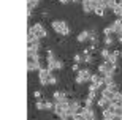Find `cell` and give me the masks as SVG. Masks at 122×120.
Returning <instances> with one entry per match:
<instances>
[{"mask_svg": "<svg viewBox=\"0 0 122 120\" xmlns=\"http://www.w3.org/2000/svg\"><path fill=\"white\" fill-rule=\"evenodd\" d=\"M114 95H116V93H114V92H111V90H108L106 87H103V89H102V96L106 98V100H108L109 103H111V101L114 100Z\"/></svg>", "mask_w": 122, "mask_h": 120, "instance_id": "12", "label": "cell"}, {"mask_svg": "<svg viewBox=\"0 0 122 120\" xmlns=\"http://www.w3.org/2000/svg\"><path fill=\"white\" fill-rule=\"evenodd\" d=\"M63 67H65V65H63V62L57 58V60H56V70H63Z\"/></svg>", "mask_w": 122, "mask_h": 120, "instance_id": "27", "label": "cell"}, {"mask_svg": "<svg viewBox=\"0 0 122 120\" xmlns=\"http://www.w3.org/2000/svg\"><path fill=\"white\" fill-rule=\"evenodd\" d=\"M119 43L122 44V35H119Z\"/></svg>", "mask_w": 122, "mask_h": 120, "instance_id": "35", "label": "cell"}, {"mask_svg": "<svg viewBox=\"0 0 122 120\" xmlns=\"http://www.w3.org/2000/svg\"><path fill=\"white\" fill-rule=\"evenodd\" d=\"M116 68H117V65H113V63H109V62H106V60H105V62L98 67V73H100L102 76H105V74L114 76V73H116Z\"/></svg>", "mask_w": 122, "mask_h": 120, "instance_id": "4", "label": "cell"}, {"mask_svg": "<svg viewBox=\"0 0 122 120\" xmlns=\"http://www.w3.org/2000/svg\"><path fill=\"white\" fill-rule=\"evenodd\" d=\"M103 35H105V36L114 35V32H113V29H111V25H109V27H105V29H103Z\"/></svg>", "mask_w": 122, "mask_h": 120, "instance_id": "23", "label": "cell"}, {"mask_svg": "<svg viewBox=\"0 0 122 120\" xmlns=\"http://www.w3.org/2000/svg\"><path fill=\"white\" fill-rule=\"evenodd\" d=\"M102 79H103V84L106 85V84H111V82H114V76L105 74V76H102Z\"/></svg>", "mask_w": 122, "mask_h": 120, "instance_id": "19", "label": "cell"}, {"mask_svg": "<svg viewBox=\"0 0 122 120\" xmlns=\"http://www.w3.org/2000/svg\"><path fill=\"white\" fill-rule=\"evenodd\" d=\"M71 70H73V71H79V65H78V63H75V65L71 67Z\"/></svg>", "mask_w": 122, "mask_h": 120, "instance_id": "33", "label": "cell"}, {"mask_svg": "<svg viewBox=\"0 0 122 120\" xmlns=\"http://www.w3.org/2000/svg\"><path fill=\"white\" fill-rule=\"evenodd\" d=\"M84 106L92 107V106H94V100H91V98H86V100H84Z\"/></svg>", "mask_w": 122, "mask_h": 120, "instance_id": "28", "label": "cell"}, {"mask_svg": "<svg viewBox=\"0 0 122 120\" xmlns=\"http://www.w3.org/2000/svg\"><path fill=\"white\" fill-rule=\"evenodd\" d=\"M111 29H113L114 35H122V24H121V19H116L113 24H111Z\"/></svg>", "mask_w": 122, "mask_h": 120, "instance_id": "10", "label": "cell"}, {"mask_svg": "<svg viewBox=\"0 0 122 120\" xmlns=\"http://www.w3.org/2000/svg\"><path fill=\"white\" fill-rule=\"evenodd\" d=\"M45 109H46V111H52V109H54V103L46 101V103H45Z\"/></svg>", "mask_w": 122, "mask_h": 120, "instance_id": "26", "label": "cell"}, {"mask_svg": "<svg viewBox=\"0 0 122 120\" xmlns=\"http://www.w3.org/2000/svg\"><path fill=\"white\" fill-rule=\"evenodd\" d=\"M82 62L91 65V63H94V57H92L91 54H84V55H82Z\"/></svg>", "mask_w": 122, "mask_h": 120, "instance_id": "21", "label": "cell"}, {"mask_svg": "<svg viewBox=\"0 0 122 120\" xmlns=\"http://www.w3.org/2000/svg\"><path fill=\"white\" fill-rule=\"evenodd\" d=\"M76 40L79 41V43H84V41L91 40V30H82V32H79V35L76 36Z\"/></svg>", "mask_w": 122, "mask_h": 120, "instance_id": "11", "label": "cell"}, {"mask_svg": "<svg viewBox=\"0 0 122 120\" xmlns=\"http://www.w3.org/2000/svg\"><path fill=\"white\" fill-rule=\"evenodd\" d=\"M60 120H70V119H60Z\"/></svg>", "mask_w": 122, "mask_h": 120, "instance_id": "37", "label": "cell"}, {"mask_svg": "<svg viewBox=\"0 0 122 120\" xmlns=\"http://www.w3.org/2000/svg\"><path fill=\"white\" fill-rule=\"evenodd\" d=\"M105 10H106V8H105V6H103V5H97V6H95V10H94V13L95 14H97V16H105Z\"/></svg>", "mask_w": 122, "mask_h": 120, "instance_id": "16", "label": "cell"}, {"mask_svg": "<svg viewBox=\"0 0 122 120\" xmlns=\"http://www.w3.org/2000/svg\"><path fill=\"white\" fill-rule=\"evenodd\" d=\"M38 3H40V0H27V10H35Z\"/></svg>", "mask_w": 122, "mask_h": 120, "instance_id": "20", "label": "cell"}, {"mask_svg": "<svg viewBox=\"0 0 122 120\" xmlns=\"http://www.w3.org/2000/svg\"><path fill=\"white\" fill-rule=\"evenodd\" d=\"M70 2H71V3H78V2H79V0H70Z\"/></svg>", "mask_w": 122, "mask_h": 120, "instance_id": "36", "label": "cell"}, {"mask_svg": "<svg viewBox=\"0 0 122 120\" xmlns=\"http://www.w3.org/2000/svg\"><path fill=\"white\" fill-rule=\"evenodd\" d=\"M41 70V58L38 54L35 55H27V71L33 73V71H40Z\"/></svg>", "mask_w": 122, "mask_h": 120, "instance_id": "2", "label": "cell"}, {"mask_svg": "<svg viewBox=\"0 0 122 120\" xmlns=\"http://www.w3.org/2000/svg\"><path fill=\"white\" fill-rule=\"evenodd\" d=\"M103 43H105V46H106V48H109V46H113V44H114V38H113V35L105 36V38H103Z\"/></svg>", "mask_w": 122, "mask_h": 120, "instance_id": "17", "label": "cell"}, {"mask_svg": "<svg viewBox=\"0 0 122 120\" xmlns=\"http://www.w3.org/2000/svg\"><path fill=\"white\" fill-rule=\"evenodd\" d=\"M117 58H119V52H113V54H109V57L106 58V62L113 63V65H117Z\"/></svg>", "mask_w": 122, "mask_h": 120, "instance_id": "15", "label": "cell"}, {"mask_svg": "<svg viewBox=\"0 0 122 120\" xmlns=\"http://www.w3.org/2000/svg\"><path fill=\"white\" fill-rule=\"evenodd\" d=\"M98 5V0H82V11L84 13H94L95 6Z\"/></svg>", "mask_w": 122, "mask_h": 120, "instance_id": "8", "label": "cell"}, {"mask_svg": "<svg viewBox=\"0 0 122 120\" xmlns=\"http://www.w3.org/2000/svg\"><path fill=\"white\" fill-rule=\"evenodd\" d=\"M52 103H68V95L63 92V90H56L54 93H52Z\"/></svg>", "mask_w": 122, "mask_h": 120, "instance_id": "9", "label": "cell"}, {"mask_svg": "<svg viewBox=\"0 0 122 120\" xmlns=\"http://www.w3.org/2000/svg\"><path fill=\"white\" fill-rule=\"evenodd\" d=\"M33 96L40 100V96H41V92H40V90H35V92H33Z\"/></svg>", "mask_w": 122, "mask_h": 120, "instance_id": "32", "label": "cell"}, {"mask_svg": "<svg viewBox=\"0 0 122 120\" xmlns=\"http://www.w3.org/2000/svg\"><path fill=\"white\" fill-rule=\"evenodd\" d=\"M97 106L98 107H102V109H106V107H109L111 106V103L108 101V100H106V98H98V101H97Z\"/></svg>", "mask_w": 122, "mask_h": 120, "instance_id": "14", "label": "cell"}, {"mask_svg": "<svg viewBox=\"0 0 122 120\" xmlns=\"http://www.w3.org/2000/svg\"><path fill=\"white\" fill-rule=\"evenodd\" d=\"M105 87H106L108 90H111V92H114V93H117V92H119V87H117V84H116V82H111V84H106Z\"/></svg>", "mask_w": 122, "mask_h": 120, "instance_id": "18", "label": "cell"}, {"mask_svg": "<svg viewBox=\"0 0 122 120\" xmlns=\"http://www.w3.org/2000/svg\"><path fill=\"white\" fill-rule=\"evenodd\" d=\"M73 120H82V115H81V112H76V114H73L71 115Z\"/></svg>", "mask_w": 122, "mask_h": 120, "instance_id": "31", "label": "cell"}, {"mask_svg": "<svg viewBox=\"0 0 122 120\" xmlns=\"http://www.w3.org/2000/svg\"><path fill=\"white\" fill-rule=\"evenodd\" d=\"M102 120H108V119H102Z\"/></svg>", "mask_w": 122, "mask_h": 120, "instance_id": "38", "label": "cell"}, {"mask_svg": "<svg viewBox=\"0 0 122 120\" xmlns=\"http://www.w3.org/2000/svg\"><path fill=\"white\" fill-rule=\"evenodd\" d=\"M98 89H102V84H100V82L98 84H91L89 85V92H97Z\"/></svg>", "mask_w": 122, "mask_h": 120, "instance_id": "22", "label": "cell"}, {"mask_svg": "<svg viewBox=\"0 0 122 120\" xmlns=\"http://www.w3.org/2000/svg\"><path fill=\"white\" fill-rule=\"evenodd\" d=\"M35 107L38 109V111H43V109H45V101L38 100V101H36V104H35Z\"/></svg>", "mask_w": 122, "mask_h": 120, "instance_id": "25", "label": "cell"}, {"mask_svg": "<svg viewBox=\"0 0 122 120\" xmlns=\"http://www.w3.org/2000/svg\"><path fill=\"white\" fill-rule=\"evenodd\" d=\"M100 54H102V57H103L105 60H106V58L109 57V54H111V52H109V49H108V48H103V49H102V52H100Z\"/></svg>", "mask_w": 122, "mask_h": 120, "instance_id": "24", "label": "cell"}, {"mask_svg": "<svg viewBox=\"0 0 122 120\" xmlns=\"http://www.w3.org/2000/svg\"><path fill=\"white\" fill-rule=\"evenodd\" d=\"M27 43H40V38L32 32V29H29L27 32Z\"/></svg>", "mask_w": 122, "mask_h": 120, "instance_id": "13", "label": "cell"}, {"mask_svg": "<svg viewBox=\"0 0 122 120\" xmlns=\"http://www.w3.org/2000/svg\"><path fill=\"white\" fill-rule=\"evenodd\" d=\"M51 74H52V73H51L48 68H41L40 71H38V81H40V84L41 85H49Z\"/></svg>", "mask_w": 122, "mask_h": 120, "instance_id": "5", "label": "cell"}, {"mask_svg": "<svg viewBox=\"0 0 122 120\" xmlns=\"http://www.w3.org/2000/svg\"><path fill=\"white\" fill-rule=\"evenodd\" d=\"M79 112H81V115H82V120H97V115H95L94 107L82 106Z\"/></svg>", "mask_w": 122, "mask_h": 120, "instance_id": "7", "label": "cell"}, {"mask_svg": "<svg viewBox=\"0 0 122 120\" xmlns=\"http://www.w3.org/2000/svg\"><path fill=\"white\" fill-rule=\"evenodd\" d=\"M51 27L54 29L56 33H59L62 36H68L70 35V27H68V22L67 21H63V19H54V21H51Z\"/></svg>", "mask_w": 122, "mask_h": 120, "instance_id": "1", "label": "cell"}, {"mask_svg": "<svg viewBox=\"0 0 122 120\" xmlns=\"http://www.w3.org/2000/svg\"><path fill=\"white\" fill-rule=\"evenodd\" d=\"M57 82H59V79H57V77H56L54 74H51V79H49V85H56V84H57Z\"/></svg>", "mask_w": 122, "mask_h": 120, "instance_id": "29", "label": "cell"}, {"mask_svg": "<svg viewBox=\"0 0 122 120\" xmlns=\"http://www.w3.org/2000/svg\"><path fill=\"white\" fill-rule=\"evenodd\" d=\"M81 2H82V0H81Z\"/></svg>", "mask_w": 122, "mask_h": 120, "instance_id": "39", "label": "cell"}, {"mask_svg": "<svg viewBox=\"0 0 122 120\" xmlns=\"http://www.w3.org/2000/svg\"><path fill=\"white\" fill-rule=\"evenodd\" d=\"M57 2H60V3H63V5H67L70 0H57Z\"/></svg>", "mask_w": 122, "mask_h": 120, "instance_id": "34", "label": "cell"}, {"mask_svg": "<svg viewBox=\"0 0 122 120\" xmlns=\"http://www.w3.org/2000/svg\"><path fill=\"white\" fill-rule=\"evenodd\" d=\"M73 60H75V63H79V62H82L81 54H75V57H73Z\"/></svg>", "mask_w": 122, "mask_h": 120, "instance_id": "30", "label": "cell"}, {"mask_svg": "<svg viewBox=\"0 0 122 120\" xmlns=\"http://www.w3.org/2000/svg\"><path fill=\"white\" fill-rule=\"evenodd\" d=\"M29 29H32V32H33V33H35V35L38 36L40 40H43V38H46V36H48V32H46V29H45L43 25H41L40 22L33 24V25L29 27Z\"/></svg>", "mask_w": 122, "mask_h": 120, "instance_id": "6", "label": "cell"}, {"mask_svg": "<svg viewBox=\"0 0 122 120\" xmlns=\"http://www.w3.org/2000/svg\"><path fill=\"white\" fill-rule=\"evenodd\" d=\"M94 73L91 71V70H87V68H84V70H79L76 74V84H86V82H91V77Z\"/></svg>", "mask_w": 122, "mask_h": 120, "instance_id": "3", "label": "cell"}]
</instances>
